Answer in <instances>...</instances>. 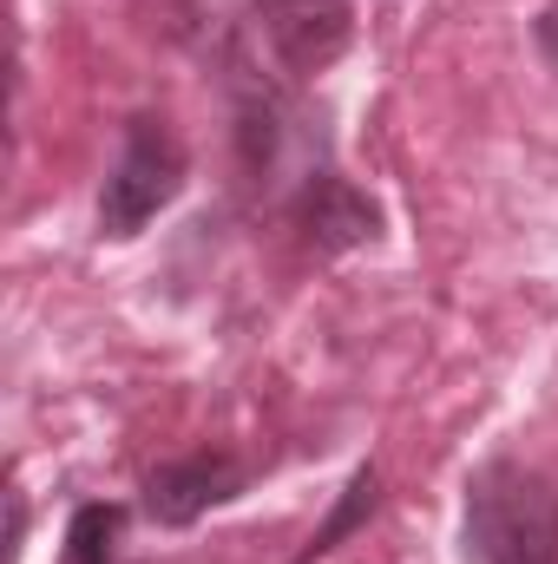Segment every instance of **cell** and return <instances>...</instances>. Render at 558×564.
<instances>
[{
	"instance_id": "6da1fadb",
	"label": "cell",
	"mask_w": 558,
	"mask_h": 564,
	"mask_svg": "<svg viewBox=\"0 0 558 564\" xmlns=\"http://www.w3.org/2000/svg\"><path fill=\"white\" fill-rule=\"evenodd\" d=\"M466 558L558 564V486L519 459H486L466 479Z\"/></svg>"
},
{
	"instance_id": "7a4b0ae2",
	"label": "cell",
	"mask_w": 558,
	"mask_h": 564,
	"mask_svg": "<svg viewBox=\"0 0 558 564\" xmlns=\"http://www.w3.org/2000/svg\"><path fill=\"white\" fill-rule=\"evenodd\" d=\"M184 177H191V158H184L178 132L158 112H132L126 139H119V158L106 171V191H99V237L132 243L158 210L178 204Z\"/></svg>"
},
{
	"instance_id": "3957f363",
	"label": "cell",
	"mask_w": 558,
	"mask_h": 564,
	"mask_svg": "<svg viewBox=\"0 0 558 564\" xmlns=\"http://www.w3.org/2000/svg\"><path fill=\"white\" fill-rule=\"evenodd\" d=\"M250 33L282 79H309L322 66H335L355 40V13L348 0H257L250 7Z\"/></svg>"
},
{
	"instance_id": "277c9868",
	"label": "cell",
	"mask_w": 558,
	"mask_h": 564,
	"mask_svg": "<svg viewBox=\"0 0 558 564\" xmlns=\"http://www.w3.org/2000/svg\"><path fill=\"white\" fill-rule=\"evenodd\" d=\"M244 466L230 459V453H184V459H171V466H158L151 479H144V519L151 525H164V532H184V525H197L204 512H217V506H230L237 492H244Z\"/></svg>"
},
{
	"instance_id": "5b68a950",
	"label": "cell",
	"mask_w": 558,
	"mask_h": 564,
	"mask_svg": "<svg viewBox=\"0 0 558 564\" xmlns=\"http://www.w3.org/2000/svg\"><path fill=\"white\" fill-rule=\"evenodd\" d=\"M296 224H302V237H309L322 257H342V250H362V243L382 237L375 197H362V191H355L348 177H335V171H309V177H302V191H296Z\"/></svg>"
},
{
	"instance_id": "8992f818",
	"label": "cell",
	"mask_w": 558,
	"mask_h": 564,
	"mask_svg": "<svg viewBox=\"0 0 558 564\" xmlns=\"http://www.w3.org/2000/svg\"><path fill=\"white\" fill-rule=\"evenodd\" d=\"M375 506H382V466L375 459H362L355 473H348V486H342V499H335V512L309 532V545L296 552V564H315V558H329L348 532H362L368 519H375Z\"/></svg>"
},
{
	"instance_id": "52a82bcc",
	"label": "cell",
	"mask_w": 558,
	"mask_h": 564,
	"mask_svg": "<svg viewBox=\"0 0 558 564\" xmlns=\"http://www.w3.org/2000/svg\"><path fill=\"white\" fill-rule=\"evenodd\" d=\"M119 545H126V506L86 499L66 525V564H119Z\"/></svg>"
},
{
	"instance_id": "ba28073f",
	"label": "cell",
	"mask_w": 558,
	"mask_h": 564,
	"mask_svg": "<svg viewBox=\"0 0 558 564\" xmlns=\"http://www.w3.org/2000/svg\"><path fill=\"white\" fill-rule=\"evenodd\" d=\"M20 539H26V499L7 492V564L20 558Z\"/></svg>"
}]
</instances>
